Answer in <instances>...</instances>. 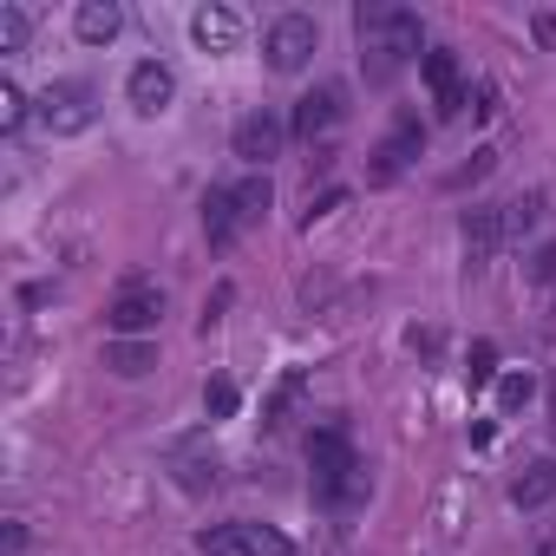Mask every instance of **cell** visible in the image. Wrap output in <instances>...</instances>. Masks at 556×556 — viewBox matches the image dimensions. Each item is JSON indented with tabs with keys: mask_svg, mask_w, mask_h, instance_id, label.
Listing matches in <instances>:
<instances>
[{
	"mask_svg": "<svg viewBox=\"0 0 556 556\" xmlns=\"http://www.w3.org/2000/svg\"><path fill=\"white\" fill-rule=\"evenodd\" d=\"M543 203H549L543 190H523V197H510V203H504V242H523V236L543 223Z\"/></svg>",
	"mask_w": 556,
	"mask_h": 556,
	"instance_id": "cell-21",
	"label": "cell"
},
{
	"mask_svg": "<svg viewBox=\"0 0 556 556\" xmlns=\"http://www.w3.org/2000/svg\"><path fill=\"white\" fill-rule=\"evenodd\" d=\"M354 34H361L367 86H393L406 60H426V27H419V14H406V8H361V14H354Z\"/></svg>",
	"mask_w": 556,
	"mask_h": 556,
	"instance_id": "cell-1",
	"label": "cell"
},
{
	"mask_svg": "<svg viewBox=\"0 0 556 556\" xmlns=\"http://www.w3.org/2000/svg\"><path fill=\"white\" fill-rule=\"evenodd\" d=\"M27 40H34V14L27 8H0V53H27Z\"/></svg>",
	"mask_w": 556,
	"mask_h": 556,
	"instance_id": "cell-22",
	"label": "cell"
},
{
	"mask_svg": "<svg viewBox=\"0 0 556 556\" xmlns=\"http://www.w3.org/2000/svg\"><path fill=\"white\" fill-rule=\"evenodd\" d=\"M40 125H47L53 138H79V131H92V125H99V99H92V86H86V79H60V86H47V92H40Z\"/></svg>",
	"mask_w": 556,
	"mask_h": 556,
	"instance_id": "cell-4",
	"label": "cell"
},
{
	"mask_svg": "<svg viewBox=\"0 0 556 556\" xmlns=\"http://www.w3.org/2000/svg\"><path fill=\"white\" fill-rule=\"evenodd\" d=\"M125 99H131L138 118H157V112H170V99H177V73H170L164 60H138L131 79H125Z\"/></svg>",
	"mask_w": 556,
	"mask_h": 556,
	"instance_id": "cell-8",
	"label": "cell"
},
{
	"mask_svg": "<svg viewBox=\"0 0 556 556\" xmlns=\"http://www.w3.org/2000/svg\"><path fill=\"white\" fill-rule=\"evenodd\" d=\"M27 112H34V105H27V92H21L14 79H0V131H21V125H27Z\"/></svg>",
	"mask_w": 556,
	"mask_h": 556,
	"instance_id": "cell-24",
	"label": "cell"
},
{
	"mask_svg": "<svg viewBox=\"0 0 556 556\" xmlns=\"http://www.w3.org/2000/svg\"><path fill=\"white\" fill-rule=\"evenodd\" d=\"M229 190H236V216H242V229H255V223L268 216V203H275L268 170H255V177H242V184H229Z\"/></svg>",
	"mask_w": 556,
	"mask_h": 556,
	"instance_id": "cell-20",
	"label": "cell"
},
{
	"mask_svg": "<svg viewBox=\"0 0 556 556\" xmlns=\"http://www.w3.org/2000/svg\"><path fill=\"white\" fill-rule=\"evenodd\" d=\"M530 295H536L543 334H556V242H543V249L530 255Z\"/></svg>",
	"mask_w": 556,
	"mask_h": 556,
	"instance_id": "cell-16",
	"label": "cell"
},
{
	"mask_svg": "<svg viewBox=\"0 0 556 556\" xmlns=\"http://www.w3.org/2000/svg\"><path fill=\"white\" fill-rule=\"evenodd\" d=\"M419 151H426V125H419L413 112H400L393 138H387V144L374 151V184H393V177H400V170H406V164H413Z\"/></svg>",
	"mask_w": 556,
	"mask_h": 556,
	"instance_id": "cell-11",
	"label": "cell"
},
{
	"mask_svg": "<svg viewBox=\"0 0 556 556\" xmlns=\"http://www.w3.org/2000/svg\"><path fill=\"white\" fill-rule=\"evenodd\" d=\"M419 66H426V92H432V112H439V118H458V112H465V73H458V60H452L445 47H432Z\"/></svg>",
	"mask_w": 556,
	"mask_h": 556,
	"instance_id": "cell-10",
	"label": "cell"
},
{
	"mask_svg": "<svg viewBox=\"0 0 556 556\" xmlns=\"http://www.w3.org/2000/svg\"><path fill=\"white\" fill-rule=\"evenodd\" d=\"M465 380H471V387H491V380H497V348H491V341H478V348H471Z\"/></svg>",
	"mask_w": 556,
	"mask_h": 556,
	"instance_id": "cell-26",
	"label": "cell"
},
{
	"mask_svg": "<svg viewBox=\"0 0 556 556\" xmlns=\"http://www.w3.org/2000/svg\"><path fill=\"white\" fill-rule=\"evenodd\" d=\"M491 164H497V151H471V164H465V170H452V184L465 190V184H478V177H491Z\"/></svg>",
	"mask_w": 556,
	"mask_h": 556,
	"instance_id": "cell-28",
	"label": "cell"
},
{
	"mask_svg": "<svg viewBox=\"0 0 556 556\" xmlns=\"http://www.w3.org/2000/svg\"><path fill=\"white\" fill-rule=\"evenodd\" d=\"M73 34H79L86 47H112V40L125 34V8H118V0H79Z\"/></svg>",
	"mask_w": 556,
	"mask_h": 556,
	"instance_id": "cell-14",
	"label": "cell"
},
{
	"mask_svg": "<svg viewBox=\"0 0 556 556\" xmlns=\"http://www.w3.org/2000/svg\"><path fill=\"white\" fill-rule=\"evenodd\" d=\"M229 295H236V289H229V282H223V289H216V295H210V308H203V334H210V328H216V321H223V308H229Z\"/></svg>",
	"mask_w": 556,
	"mask_h": 556,
	"instance_id": "cell-29",
	"label": "cell"
},
{
	"mask_svg": "<svg viewBox=\"0 0 556 556\" xmlns=\"http://www.w3.org/2000/svg\"><path fill=\"white\" fill-rule=\"evenodd\" d=\"M556 497V458H530L517 478H510V504L517 510H536V504H549Z\"/></svg>",
	"mask_w": 556,
	"mask_h": 556,
	"instance_id": "cell-15",
	"label": "cell"
},
{
	"mask_svg": "<svg viewBox=\"0 0 556 556\" xmlns=\"http://www.w3.org/2000/svg\"><path fill=\"white\" fill-rule=\"evenodd\" d=\"M315 53H321V21L315 14H275L268 21V34H262L268 73H302Z\"/></svg>",
	"mask_w": 556,
	"mask_h": 556,
	"instance_id": "cell-3",
	"label": "cell"
},
{
	"mask_svg": "<svg viewBox=\"0 0 556 556\" xmlns=\"http://www.w3.org/2000/svg\"><path fill=\"white\" fill-rule=\"evenodd\" d=\"M203 236H210V249H229V242L242 236L236 190H210V197H203Z\"/></svg>",
	"mask_w": 556,
	"mask_h": 556,
	"instance_id": "cell-17",
	"label": "cell"
},
{
	"mask_svg": "<svg viewBox=\"0 0 556 556\" xmlns=\"http://www.w3.org/2000/svg\"><path fill=\"white\" fill-rule=\"evenodd\" d=\"M157 321H164V295H157L151 282H131V289L105 308L112 341H151V334H157Z\"/></svg>",
	"mask_w": 556,
	"mask_h": 556,
	"instance_id": "cell-7",
	"label": "cell"
},
{
	"mask_svg": "<svg viewBox=\"0 0 556 556\" xmlns=\"http://www.w3.org/2000/svg\"><path fill=\"white\" fill-rule=\"evenodd\" d=\"M203 413H210V419H229V413H236V380H223V374L203 380Z\"/></svg>",
	"mask_w": 556,
	"mask_h": 556,
	"instance_id": "cell-25",
	"label": "cell"
},
{
	"mask_svg": "<svg viewBox=\"0 0 556 556\" xmlns=\"http://www.w3.org/2000/svg\"><path fill=\"white\" fill-rule=\"evenodd\" d=\"M105 367H112L118 380H144V374L157 367V348H151V341H105Z\"/></svg>",
	"mask_w": 556,
	"mask_h": 556,
	"instance_id": "cell-19",
	"label": "cell"
},
{
	"mask_svg": "<svg viewBox=\"0 0 556 556\" xmlns=\"http://www.w3.org/2000/svg\"><path fill=\"white\" fill-rule=\"evenodd\" d=\"M203 556H295V543L275 523H216L203 530Z\"/></svg>",
	"mask_w": 556,
	"mask_h": 556,
	"instance_id": "cell-6",
	"label": "cell"
},
{
	"mask_svg": "<svg viewBox=\"0 0 556 556\" xmlns=\"http://www.w3.org/2000/svg\"><path fill=\"white\" fill-rule=\"evenodd\" d=\"M536 40H543V47H556V21H549V14H536Z\"/></svg>",
	"mask_w": 556,
	"mask_h": 556,
	"instance_id": "cell-31",
	"label": "cell"
},
{
	"mask_svg": "<svg viewBox=\"0 0 556 556\" xmlns=\"http://www.w3.org/2000/svg\"><path fill=\"white\" fill-rule=\"evenodd\" d=\"M282 138H289V125L275 118V112H249V118L236 125L229 144H236L242 164H262V170H268V157H282Z\"/></svg>",
	"mask_w": 556,
	"mask_h": 556,
	"instance_id": "cell-9",
	"label": "cell"
},
{
	"mask_svg": "<svg viewBox=\"0 0 556 556\" xmlns=\"http://www.w3.org/2000/svg\"><path fill=\"white\" fill-rule=\"evenodd\" d=\"M334 210H348V190H321V197H308V216H302V229H315V223H328Z\"/></svg>",
	"mask_w": 556,
	"mask_h": 556,
	"instance_id": "cell-27",
	"label": "cell"
},
{
	"mask_svg": "<svg viewBox=\"0 0 556 556\" xmlns=\"http://www.w3.org/2000/svg\"><path fill=\"white\" fill-rule=\"evenodd\" d=\"M530 400H536V374H530V367H523V374H504V380H497V413H523Z\"/></svg>",
	"mask_w": 556,
	"mask_h": 556,
	"instance_id": "cell-23",
	"label": "cell"
},
{
	"mask_svg": "<svg viewBox=\"0 0 556 556\" xmlns=\"http://www.w3.org/2000/svg\"><path fill=\"white\" fill-rule=\"evenodd\" d=\"M302 393H308V367H289L282 380L268 387V400H262V426H282V419L302 406Z\"/></svg>",
	"mask_w": 556,
	"mask_h": 556,
	"instance_id": "cell-18",
	"label": "cell"
},
{
	"mask_svg": "<svg viewBox=\"0 0 556 556\" xmlns=\"http://www.w3.org/2000/svg\"><path fill=\"white\" fill-rule=\"evenodd\" d=\"M348 112H354V105H348V86H341V79H321L315 92H302V105H295L289 131L315 144V138H334V131L348 125Z\"/></svg>",
	"mask_w": 556,
	"mask_h": 556,
	"instance_id": "cell-5",
	"label": "cell"
},
{
	"mask_svg": "<svg viewBox=\"0 0 556 556\" xmlns=\"http://www.w3.org/2000/svg\"><path fill=\"white\" fill-rule=\"evenodd\" d=\"M308 478H315V497L321 504H348L361 497V458H354V439L348 426H315L308 432Z\"/></svg>",
	"mask_w": 556,
	"mask_h": 556,
	"instance_id": "cell-2",
	"label": "cell"
},
{
	"mask_svg": "<svg viewBox=\"0 0 556 556\" xmlns=\"http://www.w3.org/2000/svg\"><path fill=\"white\" fill-rule=\"evenodd\" d=\"M21 549H27V523L14 517V523H8V556H21Z\"/></svg>",
	"mask_w": 556,
	"mask_h": 556,
	"instance_id": "cell-30",
	"label": "cell"
},
{
	"mask_svg": "<svg viewBox=\"0 0 556 556\" xmlns=\"http://www.w3.org/2000/svg\"><path fill=\"white\" fill-rule=\"evenodd\" d=\"M190 40H197L203 53H236V47H242V14L223 8V0H210V8L190 14Z\"/></svg>",
	"mask_w": 556,
	"mask_h": 556,
	"instance_id": "cell-13",
	"label": "cell"
},
{
	"mask_svg": "<svg viewBox=\"0 0 556 556\" xmlns=\"http://www.w3.org/2000/svg\"><path fill=\"white\" fill-rule=\"evenodd\" d=\"M458 236H465V262L484 268L497 255V242H504V203H471L465 223H458Z\"/></svg>",
	"mask_w": 556,
	"mask_h": 556,
	"instance_id": "cell-12",
	"label": "cell"
}]
</instances>
